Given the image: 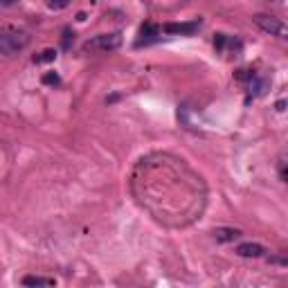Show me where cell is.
<instances>
[{"instance_id": "cell-10", "label": "cell", "mask_w": 288, "mask_h": 288, "mask_svg": "<svg viewBox=\"0 0 288 288\" xmlns=\"http://www.w3.org/2000/svg\"><path fill=\"white\" fill-rule=\"evenodd\" d=\"M54 59H57V52L54 50H45V52H41V57H36V63H50Z\"/></svg>"}, {"instance_id": "cell-3", "label": "cell", "mask_w": 288, "mask_h": 288, "mask_svg": "<svg viewBox=\"0 0 288 288\" xmlns=\"http://www.w3.org/2000/svg\"><path fill=\"white\" fill-rule=\"evenodd\" d=\"M254 25H257L259 30H264L266 34L270 36H284L286 34V25L279 20V18L275 16H268V14H257V16H252Z\"/></svg>"}, {"instance_id": "cell-1", "label": "cell", "mask_w": 288, "mask_h": 288, "mask_svg": "<svg viewBox=\"0 0 288 288\" xmlns=\"http://www.w3.org/2000/svg\"><path fill=\"white\" fill-rule=\"evenodd\" d=\"M122 34L119 32H111V34H99L95 36L93 41H88L83 45L86 52H111V50H117L122 45Z\"/></svg>"}, {"instance_id": "cell-5", "label": "cell", "mask_w": 288, "mask_h": 288, "mask_svg": "<svg viewBox=\"0 0 288 288\" xmlns=\"http://www.w3.org/2000/svg\"><path fill=\"white\" fill-rule=\"evenodd\" d=\"M264 246H259V243H241V246L236 248V254L239 257H252V259H257V257H264Z\"/></svg>"}, {"instance_id": "cell-15", "label": "cell", "mask_w": 288, "mask_h": 288, "mask_svg": "<svg viewBox=\"0 0 288 288\" xmlns=\"http://www.w3.org/2000/svg\"><path fill=\"white\" fill-rule=\"evenodd\" d=\"M252 77L254 75H250L248 70H239V72H236V79H252Z\"/></svg>"}, {"instance_id": "cell-17", "label": "cell", "mask_w": 288, "mask_h": 288, "mask_svg": "<svg viewBox=\"0 0 288 288\" xmlns=\"http://www.w3.org/2000/svg\"><path fill=\"white\" fill-rule=\"evenodd\" d=\"M14 2H16V0H0V5H14Z\"/></svg>"}, {"instance_id": "cell-8", "label": "cell", "mask_w": 288, "mask_h": 288, "mask_svg": "<svg viewBox=\"0 0 288 288\" xmlns=\"http://www.w3.org/2000/svg\"><path fill=\"white\" fill-rule=\"evenodd\" d=\"M23 284H25V286H54V279L30 275V277H25V279H23Z\"/></svg>"}, {"instance_id": "cell-14", "label": "cell", "mask_w": 288, "mask_h": 288, "mask_svg": "<svg viewBox=\"0 0 288 288\" xmlns=\"http://www.w3.org/2000/svg\"><path fill=\"white\" fill-rule=\"evenodd\" d=\"M63 36H65V38H63V47L68 50V47H70V41L75 38V34H72L70 30H65V32H63Z\"/></svg>"}, {"instance_id": "cell-12", "label": "cell", "mask_w": 288, "mask_h": 288, "mask_svg": "<svg viewBox=\"0 0 288 288\" xmlns=\"http://www.w3.org/2000/svg\"><path fill=\"white\" fill-rule=\"evenodd\" d=\"M70 5V0H47V7L50 9H63V7Z\"/></svg>"}, {"instance_id": "cell-16", "label": "cell", "mask_w": 288, "mask_h": 288, "mask_svg": "<svg viewBox=\"0 0 288 288\" xmlns=\"http://www.w3.org/2000/svg\"><path fill=\"white\" fill-rule=\"evenodd\" d=\"M284 108H286V101H277V111H284Z\"/></svg>"}, {"instance_id": "cell-7", "label": "cell", "mask_w": 288, "mask_h": 288, "mask_svg": "<svg viewBox=\"0 0 288 288\" xmlns=\"http://www.w3.org/2000/svg\"><path fill=\"white\" fill-rule=\"evenodd\" d=\"M158 34H160V27H158V25L147 23V25H142V27H140V36L144 38V43H147V41H153V38H155Z\"/></svg>"}, {"instance_id": "cell-6", "label": "cell", "mask_w": 288, "mask_h": 288, "mask_svg": "<svg viewBox=\"0 0 288 288\" xmlns=\"http://www.w3.org/2000/svg\"><path fill=\"white\" fill-rule=\"evenodd\" d=\"M241 236V230H236V228H216L214 230V239L221 243H230V241H234V239H239Z\"/></svg>"}, {"instance_id": "cell-11", "label": "cell", "mask_w": 288, "mask_h": 288, "mask_svg": "<svg viewBox=\"0 0 288 288\" xmlns=\"http://www.w3.org/2000/svg\"><path fill=\"white\" fill-rule=\"evenodd\" d=\"M43 83H45V86H57V83H59V75H57V72H45V75H43Z\"/></svg>"}, {"instance_id": "cell-4", "label": "cell", "mask_w": 288, "mask_h": 288, "mask_svg": "<svg viewBox=\"0 0 288 288\" xmlns=\"http://www.w3.org/2000/svg\"><path fill=\"white\" fill-rule=\"evenodd\" d=\"M198 27H200V18H196L192 23H167L162 27V32H167V34H194Z\"/></svg>"}, {"instance_id": "cell-13", "label": "cell", "mask_w": 288, "mask_h": 288, "mask_svg": "<svg viewBox=\"0 0 288 288\" xmlns=\"http://www.w3.org/2000/svg\"><path fill=\"white\" fill-rule=\"evenodd\" d=\"M225 41H228V38H225V34H216V36H214V45H216V50H223Z\"/></svg>"}, {"instance_id": "cell-9", "label": "cell", "mask_w": 288, "mask_h": 288, "mask_svg": "<svg viewBox=\"0 0 288 288\" xmlns=\"http://www.w3.org/2000/svg\"><path fill=\"white\" fill-rule=\"evenodd\" d=\"M250 88H252V95H264L266 88H268V81L266 79H250Z\"/></svg>"}, {"instance_id": "cell-2", "label": "cell", "mask_w": 288, "mask_h": 288, "mask_svg": "<svg viewBox=\"0 0 288 288\" xmlns=\"http://www.w3.org/2000/svg\"><path fill=\"white\" fill-rule=\"evenodd\" d=\"M30 43V36L23 34V32H9V34L0 36V52L2 54H14L18 50L27 47Z\"/></svg>"}]
</instances>
